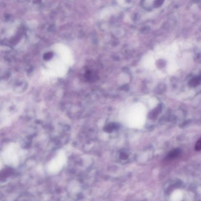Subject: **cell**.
I'll return each instance as SVG.
<instances>
[{
    "label": "cell",
    "mask_w": 201,
    "mask_h": 201,
    "mask_svg": "<svg viewBox=\"0 0 201 201\" xmlns=\"http://www.w3.org/2000/svg\"><path fill=\"white\" fill-rule=\"evenodd\" d=\"M161 110V106L159 105L155 109L150 112L148 115V117L150 119L153 120L157 117Z\"/></svg>",
    "instance_id": "cell-1"
},
{
    "label": "cell",
    "mask_w": 201,
    "mask_h": 201,
    "mask_svg": "<svg viewBox=\"0 0 201 201\" xmlns=\"http://www.w3.org/2000/svg\"><path fill=\"white\" fill-rule=\"evenodd\" d=\"M181 153V150L179 148H174L172 149L168 154L167 158L172 159L178 156Z\"/></svg>",
    "instance_id": "cell-2"
},
{
    "label": "cell",
    "mask_w": 201,
    "mask_h": 201,
    "mask_svg": "<svg viewBox=\"0 0 201 201\" xmlns=\"http://www.w3.org/2000/svg\"><path fill=\"white\" fill-rule=\"evenodd\" d=\"M118 125L115 123H109L105 126L104 128V131L108 133H111L115 129H117L119 128Z\"/></svg>",
    "instance_id": "cell-3"
},
{
    "label": "cell",
    "mask_w": 201,
    "mask_h": 201,
    "mask_svg": "<svg viewBox=\"0 0 201 201\" xmlns=\"http://www.w3.org/2000/svg\"><path fill=\"white\" fill-rule=\"evenodd\" d=\"M200 81V80L198 78H195L190 82V85L192 86L195 87L198 85Z\"/></svg>",
    "instance_id": "cell-4"
},
{
    "label": "cell",
    "mask_w": 201,
    "mask_h": 201,
    "mask_svg": "<svg viewBox=\"0 0 201 201\" xmlns=\"http://www.w3.org/2000/svg\"><path fill=\"white\" fill-rule=\"evenodd\" d=\"M201 138L198 140V141L196 144L195 146V150L197 151H200L201 150Z\"/></svg>",
    "instance_id": "cell-5"
},
{
    "label": "cell",
    "mask_w": 201,
    "mask_h": 201,
    "mask_svg": "<svg viewBox=\"0 0 201 201\" xmlns=\"http://www.w3.org/2000/svg\"><path fill=\"white\" fill-rule=\"evenodd\" d=\"M128 155L125 153H121L120 154V158L122 160H126L127 158H128Z\"/></svg>",
    "instance_id": "cell-6"
},
{
    "label": "cell",
    "mask_w": 201,
    "mask_h": 201,
    "mask_svg": "<svg viewBox=\"0 0 201 201\" xmlns=\"http://www.w3.org/2000/svg\"><path fill=\"white\" fill-rule=\"evenodd\" d=\"M52 53H48L46 55V57H45V58H46V59H51V58H52Z\"/></svg>",
    "instance_id": "cell-7"
}]
</instances>
